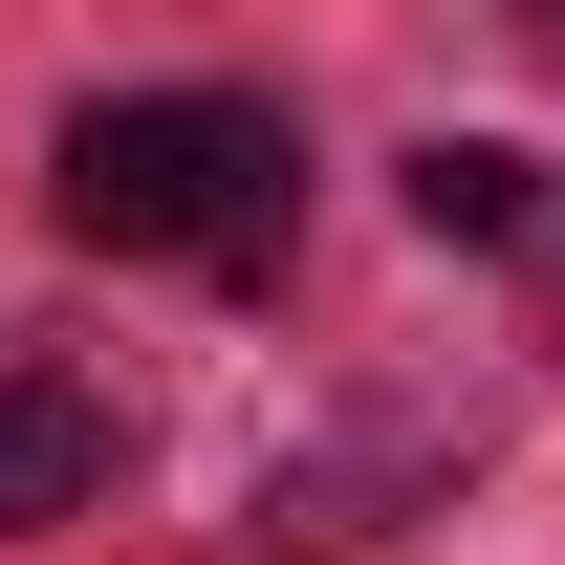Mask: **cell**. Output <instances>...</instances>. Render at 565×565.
Wrapping results in <instances>:
<instances>
[{"instance_id": "1", "label": "cell", "mask_w": 565, "mask_h": 565, "mask_svg": "<svg viewBox=\"0 0 565 565\" xmlns=\"http://www.w3.org/2000/svg\"><path fill=\"white\" fill-rule=\"evenodd\" d=\"M44 196H66V239H109V262H282L305 152H282V109H239V87H131V109L66 131Z\"/></svg>"}, {"instance_id": "4", "label": "cell", "mask_w": 565, "mask_h": 565, "mask_svg": "<svg viewBox=\"0 0 565 565\" xmlns=\"http://www.w3.org/2000/svg\"><path fill=\"white\" fill-rule=\"evenodd\" d=\"M544 217H565V196H544Z\"/></svg>"}, {"instance_id": "3", "label": "cell", "mask_w": 565, "mask_h": 565, "mask_svg": "<svg viewBox=\"0 0 565 565\" xmlns=\"http://www.w3.org/2000/svg\"><path fill=\"white\" fill-rule=\"evenodd\" d=\"M544 196H565V174H544V152H500V131H435V152H414V217L457 239V262H479V239H522Z\"/></svg>"}, {"instance_id": "2", "label": "cell", "mask_w": 565, "mask_h": 565, "mask_svg": "<svg viewBox=\"0 0 565 565\" xmlns=\"http://www.w3.org/2000/svg\"><path fill=\"white\" fill-rule=\"evenodd\" d=\"M87 500H109V392L0 370V544H44V522H87Z\"/></svg>"}]
</instances>
